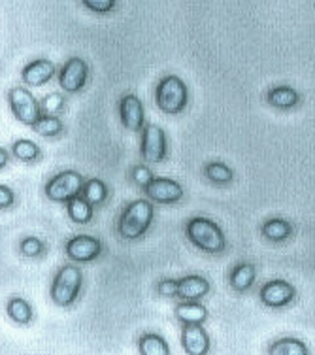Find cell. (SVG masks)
<instances>
[{"label":"cell","mask_w":315,"mask_h":355,"mask_svg":"<svg viewBox=\"0 0 315 355\" xmlns=\"http://www.w3.org/2000/svg\"><path fill=\"white\" fill-rule=\"evenodd\" d=\"M62 129H64V125H62L61 117L59 116H40L35 121V125H33V130H35L36 135H40V137L46 138L61 135Z\"/></svg>","instance_id":"26"},{"label":"cell","mask_w":315,"mask_h":355,"mask_svg":"<svg viewBox=\"0 0 315 355\" xmlns=\"http://www.w3.org/2000/svg\"><path fill=\"white\" fill-rule=\"evenodd\" d=\"M119 117L125 129L132 130V132H140L145 125V112L144 104L136 95H125L119 103Z\"/></svg>","instance_id":"12"},{"label":"cell","mask_w":315,"mask_h":355,"mask_svg":"<svg viewBox=\"0 0 315 355\" xmlns=\"http://www.w3.org/2000/svg\"><path fill=\"white\" fill-rule=\"evenodd\" d=\"M186 236L191 244L210 255L223 253L226 248L225 234L221 231V227L208 218L189 219L186 225Z\"/></svg>","instance_id":"2"},{"label":"cell","mask_w":315,"mask_h":355,"mask_svg":"<svg viewBox=\"0 0 315 355\" xmlns=\"http://www.w3.org/2000/svg\"><path fill=\"white\" fill-rule=\"evenodd\" d=\"M208 293H210V282L199 274L179 278L176 286V297L181 299V302H199Z\"/></svg>","instance_id":"13"},{"label":"cell","mask_w":315,"mask_h":355,"mask_svg":"<svg viewBox=\"0 0 315 355\" xmlns=\"http://www.w3.org/2000/svg\"><path fill=\"white\" fill-rule=\"evenodd\" d=\"M6 312L10 320H14L17 325H28L33 321V306L23 297H12L6 304Z\"/></svg>","instance_id":"23"},{"label":"cell","mask_w":315,"mask_h":355,"mask_svg":"<svg viewBox=\"0 0 315 355\" xmlns=\"http://www.w3.org/2000/svg\"><path fill=\"white\" fill-rule=\"evenodd\" d=\"M153 205L147 198H138L127 205L119 219H117V234L119 239L132 242L144 236L153 223Z\"/></svg>","instance_id":"1"},{"label":"cell","mask_w":315,"mask_h":355,"mask_svg":"<svg viewBox=\"0 0 315 355\" xmlns=\"http://www.w3.org/2000/svg\"><path fill=\"white\" fill-rule=\"evenodd\" d=\"M19 250L25 257L35 259V257H38V255L44 252V242H42L40 239H36V236H27V239L21 240Z\"/></svg>","instance_id":"29"},{"label":"cell","mask_w":315,"mask_h":355,"mask_svg":"<svg viewBox=\"0 0 315 355\" xmlns=\"http://www.w3.org/2000/svg\"><path fill=\"white\" fill-rule=\"evenodd\" d=\"M204 174L212 184L217 185H226L234 180V172L225 163H219V161H212V163L206 164Z\"/></svg>","instance_id":"27"},{"label":"cell","mask_w":315,"mask_h":355,"mask_svg":"<svg viewBox=\"0 0 315 355\" xmlns=\"http://www.w3.org/2000/svg\"><path fill=\"white\" fill-rule=\"evenodd\" d=\"M166 150H168V142H166L165 130L161 129L159 125H144V129H142V146H140V153H142V157H144L145 163H163L166 159Z\"/></svg>","instance_id":"7"},{"label":"cell","mask_w":315,"mask_h":355,"mask_svg":"<svg viewBox=\"0 0 315 355\" xmlns=\"http://www.w3.org/2000/svg\"><path fill=\"white\" fill-rule=\"evenodd\" d=\"M66 257L74 263H91L102 253V242L89 234H78L64 246Z\"/></svg>","instance_id":"10"},{"label":"cell","mask_w":315,"mask_h":355,"mask_svg":"<svg viewBox=\"0 0 315 355\" xmlns=\"http://www.w3.org/2000/svg\"><path fill=\"white\" fill-rule=\"evenodd\" d=\"M268 355H309L308 346L298 338H278L270 344Z\"/></svg>","instance_id":"22"},{"label":"cell","mask_w":315,"mask_h":355,"mask_svg":"<svg viewBox=\"0 0 315 355\" xmlns=\"http://www.w3.org/2000/svg\"><path fill=\"white\" fill-rule=\"evenodd\" d=\"M83 176L75 171H62L49 180L44 193L53 202H69L74 197H80L83 189Z\"/></svg>","instance_id":"5"},{"label":"cell","mask_w":315,"mask_h":355,"mask_svg":"<svg viewBox=\"0 0 315 355\" xmlns=\"http://www.w3.org/2000/svg\"><path fill=\"white\" fill-rule=\"evenodd\" d=\"M130 178H132V182L136 185H140L142 189H144L145 185H150V182L153 180V172H151L150 166H145V164H136L132 171H130Z\"/></svg>","instance_id":"30"},{"label":"cell","mask_w":315,"mask_h":355,"mask_svg":"<svg viewBox=\"0 0 315 355\" xmlns=\"http://www.w3.org/2000/svg\"><path fill=\"white\" fill-rule=\"evenodd\" d=\"M296 289L285 280H270L260 287L259 299L268 308H283L295 301Z\"/></svg>","instance_id":"11"},{"label":"cell","mask_w":315,"mask_h":355,"mask_svg":"<svg viewBox=\"0 0 315 355\" xmlns=\"http://www.w3.org/2000/svg\"><path fill=\"white\" fill-rule=\"evenodd\" d=\"M181 346L187 355L210 354V335L202 325H183L181 329Z\"/></svg>","instance_id":"14"},{"label":"cell","mask_w":315,"mask_h":355,"mask_svg":"<svg viewBox=\"0 0 315 355\" xmlns=\"http://www.w3.org/2000/svg\"><path fill=\"white\" fill-rule=\"evenodd\" d=\"M15 202L14 191L8 185H0V208H12Z\"/></svg>","instance_id":"33"},{"label":"cell","mask_w":315,"mask_h":355,"mask_svg":"<svg viewBox=\"0 0 315 355\" xmlns=\"http://www.w3.org/2000/svg\"><path fill=\"white\" fill-rule=\"evenodd\" d=\"M176 286H178V280H161L157 286L159 295L163 297H176Z\"/></svg>","instance_id":"32"},{"label":"cell","mask_w":315,"mask_h":355,"mask_svg":"<svg viewBox=\"0 0 315 355\" xmlns=\"http://www.w3.org/2000/svg\"><path fill=\"white\" fill-rule=\"evenodd\" d=\"M189 103V89L176 74L165 76L155 87V104L163 114L178 116Z\"/></svg>","instance_id":"3"},{"label":"cell","mask_w":315,"mask_h":355,"mask_svg":"<svg viewBox=\"0 0 315 355\" xmlns=\"http://www.w3.org/2000/svg\"><path fill=\"white\" fill-rule=\"evenodd\" d=\"M82 197L89 202L91 206H100L108 198V185L104 184L98 178H91L87 182H83Z\"/></svg>","instance_id":"24"},{"label":"cell","mask_w":315,"mask_h":355,"mask_svg":"<svg viewBox=\"0 0 315 355\" xmlns=\"http://www.w3.org/2000/svg\"><path fill=\"white\" fill-rule=\"evenodd\" d=\"M255 276H257V272H255V266L251 263H240L233 268L228 284L236 293H246L247 289L255 284Z\"/></svg>","instance_id":"18"},{"label":"cell","mask_w":315,"mask_h":355,"mask_svg":"<svg viewBox=\"0 0 315 355\" xmlns=\"http://www.w3.org/2000/svg\"><path fill=\"white\" fill-rule=\"evenodd\" d=\"M66 212L75 225H87L93 219V206L80 195L66 202Z\"/></svg>","instance_id":"21"},{"label":"cell","mask_w":315,"mask_h":355,"mask_svg":"<svg viewBox=\"0 0 315 355\" xmlns=\"http://www.w3.org/2000/svg\"><path fill=\"white\" fill-rule=\"evenodd\" d=\"M62 108H64V96L59 93H49L40 103L42 116H57V114H61Z\"/></svg>","instance_id":"28"},{"label":"cell","mask_w":315,"mask_h":355,"mask_svg":"<svg viewBox=\"0 0 315 355\" xmlns=\"http://www.w3.org/2000/svg\"><path fill=\"white\" fill-rule=\"evenodd\" d=\"M260 232H262V236L270 242H285V240L293 234V227L289 223L287 219H281V218H272L267 219L262 227H260Z\"/></svg>","instance_id":"19"},{"label":"cell","mask_w":315,"mask_h":355,"mask_svg":"<svg viewBox=\"0 0 315 355\" xmlns=\"http://www.w3.org/2000/svg\"><path fill=\"white\" fill-rule=\"evenodd\" d=\"M8 161H10V153H8L6 148H2V146H0V171L6 166Z\"/></svg>","instance_id":"34"},{"label":"cell","mask_w":315,"mask_h":355,"mask_svg":"<svg viewBox=\"0 0 315 355\" xmlns=\"http://www.w3.org/2000/svg\"><path fill=\"white\" fill-rule=\"evenodd\" d=\"M267 103L278 110H291L300 103V95L289 85H276L267 93Z\"/></svg>","instance_id":"16"},{"label":"cell","mask_w":315,"mask_h":355,"mask_svg":"<svg viewBox=\"0 0 315 355\" xmlns=\"http://www.w3.org/2000/svg\"><path fill=\"white\" fill-rule=\"evenodd\" d=\"M176 318L183 325H202L208 320V310L200 302H179L176 306Z\"/></svg>","instance_id":"17"},{"label":"cell","mask_w":315,"mask_h":355,"mask_svg":"<svg viewBox=\"0 0 315 355\" xmlns=\"http://www.w3.org/2000/svg\"><path fill=\"white\" fill-rule=\"evenodd\" d=\"M55 62H51L49 59H36V61L28 62L27 67L23 69L21 78L28 87H42L55 76Z\"/></svg>","instance_id":"15"},{"label":"cell","mask_w":315,"mask_h":355,"mask_svg":"<svg viewBox=\"0 0 315 355\" xmlns=\"http://www.w3.org/2000/svg\"><path fill=\"white\" fill-rule=\"evenodd\" d=\"M138 349H140V355H170L168 342L157 333H145L140 336Z\"/></svg>","instance_id":"20"},{"label":"cell","mask_w":315,"mask_h":355,"mask_svg":"<svg viewBox=\"0 0 315 355\" xmlns=\"http://www.w3.org/2000/svg\"><path fill=\"white\" fill-rule=\"evenodd\" d=\"M12 155L23 161V163H33L36 159H40L42 151L36 142L27 140V138H21V140H15L14 146H12Z\"/></svg>","instance_id":"25"},{"label":"cell","mask_w":315,"mask_h":355,"mask_svg":"<svg viewBox=\"0 0 315 355\" xmlns=\"http://www.w3.org/2000/svg\"><path fill=\"white\" fill-rule=\"evenodd\" d=\"M82 4L85 8H89L91 12H95V14H108L116 8L114 0H83Z\"/></svg>","instance_id":"31"},{"label":"cell","mask_w":315,"mask_h":355,"mask_svg":"<svg viewBox=\"0 0 315 355\" xmlns=\"http://www.w3.org/2000/svg\"><path fill=\"white\" fill-rule=\"evenodd\" d=\"M83 287V272L80 266L75 265H64L59 268V272L53 278L51 284V301L55 302L57 306L66 308L74 304L75 299L80 297V291Z\"/></svg>","instance_id":"4"},{"label":"cell","mask_w":315,"mask_h":355,"mask_svg":"<svg viewBox=\"0 0 315 355\" xmlns=\"http://www.w3.org/2000/svg\"><path fill=\"white\" fill-rule=\"evenodd\" d=\"M144 191L147 200L157 205H176L183 198V187L172 178H153Z\"/></svg>","instance_id":"9"},{"label":"cell","mask_w":315,"mask_h":355,"mask_svg":"<svg viewBox=\"0 0 315 355\" xmlns=\"http://www.w3.org/2000/svg\"><path fill=\"white\" fill-rule=\"evenodd\" d=\"M87 78H89V67L82 57H70L59 70V85L70 95L80 93L85 87Z\"/></svg>","instance_id":"8"},{"label":"cell","mask_w":315,"mask_h":355,"mask_svg":"<svg viewBox=\"0 0 315 355\" xmlns=\"http://www.w3.org/2000/svg\"><path fill=\"white\" fill-rule=\"evenodd\" d=\"M8 103H10V110L15 116L17 121H21L23 125H28L33 127L35 121L40 114V103L36 101V96L28 91L27 87L23 85H15V87L10 89L8 93Z\"/></svg>","instance_id":"6"}]
</instances>
